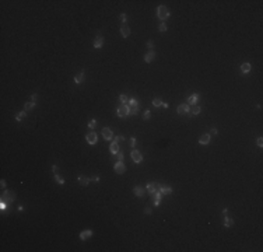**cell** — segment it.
<instances>
[{
    "mask_svg": "<svg viewBox=\"0 0 263 252\" xmlns=\"http://www.w3.org/2000/svg\"><path fill=\"white\" fill-rule=\"evenodd\" d=\"M16 200V193L13 192V190H6V192L2 195V199H0V202H3V203H11V202Z\"/></svg>",
    "mask_w": 263,
    "mask_h": 252,
    "instance_id": "6da1fadb",
    "label": "cell"
},
{
    "mask_svg": "<svg viewBox=\"0 0 263 252\" xmlns=\"http://www.w3.org/2000/svg\"><path fill=\"white\" fill-rule=\"evenodd\" d=\"M157 14H158L160 20H167V18L169 17V11H168V9L165 6H158V9H157Z\"/></svg>",
    "mask_w": 263,
    "mask_h": 252,
    "instance_id": "7a4b0ae2",
    "label": "cell"
},
{
    "mask_svg": "<svg viewBox=\"0 0 263 252\" xmlns=\"http://www.w3.org/2000/svg\"><path fill=\"white\" fill-rule=\"evenodd\" d=\"M129 115V105H120L118 108V116L119 118H125Z\"/></svg>",
    "mask_w": 263,
    "mask_h": 252,
    "instance_id": "3957f363",
    "label": "cell"
},
{
    "mask_svg": "<svg viewBox=\"0 0 263 252\" xmlns=\"http://www.w3.org/2000/svg\"><path fill=\"white\" fill-rule=\"evenodd\" d=\"M132 160H133L134 162H142L143 161V154L140 153L139 150H132Z\"/></svg>",
    "mask_w": 263,
    "mask_h": 252,
    "instance_id": "277c9868",
    "label": "cell"
},
{
    "mask_svg": "<svg viewBox=\"0 0 263 252\" xmlns=\"http://www.w3.org/2000/svg\"><path fill=\"white\" fill-rule=\"evenodd\" d=\"M113 168H115L116 174H123L125 171H126V165L123 164V161H118L115 165H113Z\"/></svg>",
    "mask_w": 263,
    "mask_h": 252,
    "instance_id": "5b68a950",
    "label": "cell"
},
{
    "mask_svg": "<svg viewBox=\"0 0 263 252\" xmlns=\"http://www.w3.org/2000/svg\"><path fill=\"white\" fill-rule=\"evenodd\" d=\"M178 113L179 115H188V113H189V105L188 104H181L178 107Z\"/></svg>",
    "mask_w": 263,
    "mask_h": 252,
    "instance_id": "8992f818",
    "label": "cell"
},
{
    "mask_svg": "<svg viewBox=\"0 0 263 252\" xmlns=\"http://www.w3.org/2000/svg\"><path fill=\"white\" fill-rule=\"evenodd\" d=\"M102 45H104V37H101V35H97V37H95V41H94V48H95V49H99V48H102Z\"/></svg>",
    "mask_w": 263,
    "mask_h": 252,
    "instance_id": "52a82bcc",
    "label": "cell"
},
{
    "mask_svg": "<svg viewBox=\"0 0 263 252\" xmlns=\"http://www.w3.org/2000/svg\"><path fill=\"white\" fill-rule=\"evenodd\" d=\"M102 137H104L105 140H111L113 137L112 130H111L109 128H104V129H102Z\"/></svg>",
    "mask_w": 263,
    "mask_h": 252,
    "instance_id": "ba28073f",
    "label": "cell"
},
{
    "mask_svg": "<svg viewBox=\"0 0 263 252\" xmlns=\"http://www.w3.org/2000/svg\"><path fill=\"white\" fill-rule=\"evenodd\" d=\"M200 112H202V108L199 107V105H192V107H189V113H190V116L199 115Z\"/></svg>",
    "mask_w": 263,
    "mask_h": 252,
    "instance_id": "9c48e42d",
    "label": "cell"
},
{
    "mask_svg": "<svg viewBox=\"0 0 263 252\" xmlns=\"http://www.w3.org/2000/svg\"><path fill=\"white\" fill-rule=\"evenodd\" d=\"M97 140H98V136H97V133L91 132V133L87 135V143H90V144H95Z\"/></svg>",
    "mask_w": 263,
    "mask_h": 252,
    "instance_id": "30bf717a",
    "label": "cell"
},
{
    "mask_svg": "<svg viewBox=\"0 0 263 252\" xmlns=\"http://www.w3.org/2000/svg\"><path fill=\"white\" fill-rule=\"evenodd\" d=\"M154 59H156V52H154V51H150V52H148V53L144 56V62H146V63H151Z\"/></svg>",
    "mask_w": 263,
    "mask_h": 252,
    "instance_id": "8fae6325",
    "label": "cell"
},
{
    "mask_svg": "<svg viewBox=\"0 0 263 252\" xmlns=\"http://www.w3.org/2000/svg\"><path fill=\"white\" fill-rule=\"evenodd\" d=\"M199 94H192V95L188 98V104H190V105H196L197 104V101H199Z\"/></svg>",
    "mask_w": 263,
    "mask_h": 252,
    "instance_id": "7c38bea8",
    "label": "cell"
},
{
    "mask_svg": "<svg viewBox=\"0 0 263 252\" xmlns=\"http://www.w3.org/2000/svg\"><path fill=\"white\" fill-rule=\"evenodd\" d=\"M91 235H92V231H91V230H84V231H81V234H80V238H81L83 241H85V240H88Z\"/></svg>",
    "mask_w": 263,
    "mask_h": 252,
    "instance_id": "4fadbf2b",
    "label": "cell"
},
{
    "mask_svg": "<svg viewBox=\"0 0 263 252\" xmlns=\"http://www.w3.org/2000/svg\"><path fill=\"white\" fill-rule=\"evenodd\" d=\"M120 35L123 38H127L130 35V29H129V27L127 25H122L120 27Z\"/></svg>",
    "mask_w": 263,
    "mask_h": 252,
    "instance_id": "5bb4252c",
    "label": "cell"
},
{
    "mask_svg": "<svg viewBox=\"0 0 263 252\" xmlns=\"http://www.w3.org/2000/svg\"><path fill=\"white\" fill-rule=\"evenodd\" d=\"M210 140H211V136H210V135H203V136L199 139V143H200V144H209Z\"/></svg>",
    "mask_w": 263,
    "mask_h": 252,
    "instance_id": "9a60e30c",
    "label": "cell"
},
{
    "mask_svg": "<svg viewBox=\"0 0 263 252\" xmlns=\"http://www.w3.org/2000/svg\"><path fill=\"white\" fill-rule=\"evenodd\" d=\"M133 192H134V195H136L137 198H143V196H144V190H143L142 186H134Z\"/></svg>",
    "mask_w": 263,
    "mask_h": 252,
    "instance_id": "2e32d148",
    "label": "cell"
},
{
    "mask_svg": "<svg viewBox=\"0 0 263 252\" xmlns=\"http://www.w3.org/2000/svg\"><path fill=\"white\" fill-rule=\"evenodd\" d=\"M158 190L162 193V195H169V193H172V188H169V186H164V185H162V186H160Z\"/></svg>",
    "mask_w": 263,
    "mask_h": 252,
    "instance_id": "e0dca14e",
    "label": "cell"
},
{
    "mask_svg": "<svg viewBox=\"0 0 263 252\" xmlns=\"http://www.w3.org/2000/svg\"><path fill=\"white\" fill-rule=\"evenodd\" d=\"M79 182H80L81 186H87V185L90 184V179H88L87 176H84V175H80L79 176Z\"/></svg>",
    "mask_w": 263,
    "mask_h": 252,
    "instance_id": "ac0fdd59",
    "label": "cell"
},
{
    "mask_svg": "<svg viewBox=\"0 0 263 252\" xmlns=\"http://www.w3.org/2000/svg\"><path fill=\"white\" fill-rule=\"evenodd\" d=\"M109 150H111V153L112 154H116L119 151V143H116V142H112L111 143V147H109Z\"/></svg>",
    "mask_w": 263,
    "mask_h": 252,
    "instance_id": "d6986e66",
    "label": "cell"
},
{
    "mask_svg": "<svg viewBox=\"0 0 263 252\" xmlns=\"http://www.w3.org/2000/svg\"><path fill=\"white\" fill-rule=\"evenodd\" d=\"M74 81H76V84H80L81 81H84V71H80L79 74H76V77H74Z\"/></svg>",
    "mask_w": 263,
    "mask_h": 252,
    "instance_id": "ffe728a7",
    "label": "cell"
},
{
    "mask_svg": "<svg viewBox=\"0 0 263 252\" xmlns=\"http://www.w3.org/2000/svg\"><path fill=\"white\" fill-rule=\"evenodd\" d=\"M241 71H242V74H246L251 71V65L249 63H242L241 65Z\"/></svg>",
    "mask_w": 263,
    "mask_h": 252,
    "instance_id": "44dd1931",
    "label": "cell"
},
{
    "mask_svg": "<svg viewBox=\"0 0 263 252\" xmlns=\"http://www.w3.org/2000/svg\"><path fill=\"white\" fill-rule=\"evenodd\" d=\"M139 113V107H130L129 105V115H137Z\"/></svg>",
    "mask_w": 263,
    "mask_h": 252,
    "instance_id": "7402d4cb",
    "label": "cell"
},
{
    "mask_svg": "<svg viewBox=\"0 0 263 252\" xmlns=\"http://www.w3.org/2000/svg\"><path fill=\"white\" fill-rule=\"evenodd\" d=\"M224 226H225V227H232V226H234V220H232L231 217H228V216H225V221H224Z\"/></svg>",
    "mask_w": 263,
    "mask_h": 252,
    "instance_id": "603a6c76",
    "label": "cell"
},
{
    "mask_svg": "<svg viewBox=\"0 0 263 252\" xmlns=\"http://www.w3.org/2000/svg\"><path fill=\"white\" fill-rule=\"evenodd\" d=\"M151 196H153L154 200H160V199H161V196H162V193L160 192V190H154V192L151 193Z\"/></svg>",
    "mask_w": 263,
    "mask_h": 252,
    "instance_id": "cb8c5ba5",
    "label": "cell"
},
{
    "mask_svg": "<svg viewBox=\"0 0 263 252\" xmlns=\"http://www.w3.org/2000/svg\"><path fill=\"white\" fill-rule=\"evenodd\" d=\"M34 107H35V102H31V101H29V102H27V104L24 105V111H25V112H27V111H31Z\"/></svg>",
    "mask_w": 263,
    "mask_h": 252,
    "instance_id": "d4e9b609",
    "label": "cell"
},
{
    "mask_svg": "<svg viewBox=\"0 0 263 252\" xmlns=\"http://www.w3.org/2000/svg\"><path fill=\"white\" fill-rule=\"evenodd\" d=\"M147 190H148V193H153L154 190H156V184H153V182H150V184L147 185Z\"/></svg>",
    "mask_w": 263,
    "mask_h": 252,
    "instance_id": "484cf974",
    "label": "cell"
},
{
    "mask_svg": "<svg viewBox=\"0 0 263 252\" xmlns=\"http://www.w3.org/2000/svg\"><path fill=\"white\" fill-rule=\"evenodd\" d=\"M24 118H25V111H23V112H18L17 115H16V119H17V121H23Z\"/></svg>",
    "mask_w": 263,
    "mask_h": 252,
    "instance_id": "4316f807",
    "label": "cell"
},
{
    "mask_svg": "<svg viewBox=\"0 0 263 252\" xmlns=\"http://www.w3.org/2000/svg\"><path fill=\"white\" fill-rule=\"evenodd\" d=\"M153 105H154V107H161V105H162V101L160 98H154L153 99Z\"/></svg>",
    "mask_w": 263,
    "mask_h": 252,
    "instance_id": "83f0119b",
    "label": "cell"
},
{
    "mask_svg": "<svg viewBox=\"0 0 263 252\" xmlns=\"http://www.w3.org/2000/svg\"><path fill=\"white\" fill-rule=\"evenodd\" d=\"M55 179H56V181H57V184H60V185H65V179H63V178H60V176L57 175V174H55Z\"/></svg>",
    "mask_w": 263,
    "mask_h": 252,
    "instance_id": "f1b7e54d",
    "label": "cell"
},
{
    "mask_svg": "<svg viewBox=\"0 0 263 252\" xmlns=\"http://www.w3.org/2000/svg\"><path fill=\"white\" fill-rule=\"evenodd\" d=\"M119 102H122V104H126V102H129V99H127V97L126 95H120L119 97Z\"/></svg>",
    "mask_w": 263,
    "mask_h": 252,
    "instance_id": "f546056e",
    "label": "cell"
},
{
    "mask_svg": "<svg viewBox=\"0 0 263 252\" xmlns=\"http://www.w3.org/2000/svg\"><path fill=\"white\" fill-rule=\"evenodd\" d=\"M95 126H97V121H95V119L90 121V123H88V128H90V129H94Z\"/></svg>",
    "mask_w": 263,
    "mask_h": 252,
    "instance_id": "4dcf8cb0",
    "label": "cell"
},
{
    "mask_svg": "<svg viewBox=\"0 0 263 252\" xmlns=\"http://www.w3.org/2000/svg\"><path fill=\"white\" fill-rule=\"evenodd\" d=\"M129 104H130V107H137V99L130 98V99H129Z\"/></svg>",
    "mask_w": 263,
    "mask_h": 252,
    "instance_id": "1f68e13d",
    "label": "cell"
},
{
    "mask_svg": "<svg viewBox=\"0 0 263 252\" xmlns=\"http://www.w3.org/2000/svg\"><path fill=\"white\" fill-rule=\"evenodd\" d=\"M158 29H160V32H165V31H167V25H165L164 23H162V24H160Z\"/></svg>",
    "mask_w": 263,
    "mask_h": 252,
    "instance_id": "d6a6232c",
    "label": "cell"
},
{
    "mask_svg": "<svg viewBox=\"0 0 263 252\" xmlns=\"http://www.w3.org/2000/svg\"><path fill=\"white\" fill-rule=\"evenodd\" d=\"M116 158H118L119 161H122V160H123V151H118V153H116Z\"/></svg>",
    "mask_w": 263,
    "mask_h": 252,
    "instance_id": "836d02e7",
    "label": "cell"
},
{
    "mask_svg": "<svg viewBox=\"0 0 263 252\" xmlns=\"http://www.w3.org/2000/svg\"><path fill=\"white\" fill-rule=\"evenodd\" d=\"M150 116H151V112H150V111H146L144 115H143V119H146V121H147V119H150Z\"/></svg>",
    "mask_w": 263,
    "mask_h": 252,
    "instance_id": "e575fe53",
    "label": "cell"
},
{
    "mask_svg": "<svg viewBox=\"0 0 263 252\" xmlns=\"http://www.w3.org/2000/svg\"><path fill=\"white\" fill-rule=\"evenodd\" d=\"M113 142H116V143H119V142H123V136H116Z\"/></svg>",
    "mask_w": 263,
    "mask_h": 252,
    "instance_id": "d590c367",
    "label": "cell"
},
{
    "mask_svg": "<svg viewBox=\"0 0 263 252\" xmlns=\"http://www.w3.org/2000/svg\"><path fill=\"white\" fill-rule=\"evenodd\" d=\"M130 146H132V147H134V146H136V139H134V137H132V139H130Z\"/></svg>",
    "mask_w": 263,
    "mask_h": 252,
    "instance_id": "8d00e7d4",
    "label": "cell"
},
{
    "mask_svg": "<svg viewBox=\"0 0 263 252\" xmlns=\"http://www.w3.org/2000/svg\"><path fill=\"white\" fill-rule=\"evenodd\" d=\"M147 48H150V49L154 48V42H153V41H148V42H147Z\"/></svg>",
    "mask_w": 263,
    "mask_h": 252,
    "instance_id": "74e56055",
    "label": "cell"
},
{
    "mask_svg": "<svg viewBox=\"0 0 263 252\" xmlns=\"http://www.w3.org/2000/svg\"><path fill=\"white\" fill-rule=\"evenodd\" d=\"M37 99H38V95H37V94H32V95H31V102H35Z\"/></svg>",
    "mask_w": 263,
    "mask_h": 252,
    "instance_id": "f35d334b",
    "label": "cell"
},
{
    "mask_svg": "<svg viewBox=\"0 0 263 252\" xmlns=\"http://www.w3.org/2000/svg\"><path fill=\"white\" fill-rule=\"evenodd\" d=\"M126 20H127L126 14H120V21H122V23H126Z\"/></svg>",
    "mask_w": 263,
    "mask_h": 252,
    "instance_id": "ab89813d",
    "label": "cell"
},
{
    "mask_svg": "<svg viewBox=\"0 0 263 252\" xmlns=\"http://www.w3.org/2000/svg\"><path fill=\"white\" fill-rule=\"evenodd\" d=\"M257 146H259V147H262V146H263V139H262V137L257 139Z\"/></svg>",
    "mask_w": 263,
    "mask_h": 252,
    "instance_id": "60d3db41",
    "label": "cell"
},
{
    "mask_svg": "<svg viewBox=\"0 0 263 252\" xmlns=\"http://www.w3.org/2000/svg\"><path fill=\"white\" fill-rule=\"evenodd\" d=\"M7 207V203H3V202H0V209L2 210H4Z\"/></svg>",
    "mask_w": 263,
    "mask_h": 252,
    "instance_id": "b9f144b4",
    "label": "cell"
},
{
    "mask_svg": "<svg viewBox=\"0 0 263 252\" xmlns=\"http://www.w3.org/2000/svg\"><path fill=\"white\" fill-rule=\"evenodd\" d=\"M144 213H146V214H151V209H150V207H147V209H144Z\"/></svg>",
    "mask_w": 263,
    "mask_h": 252,
    "instance_id": "7bdbcfd3",
    "label": "cell"
},
{
    "mask_svg": "<svg viewBox=\"0 0 263 252\" xmlns=\"http://www.w3.org/2000/svg\"><path fill=\"white\" fill-rule=\"evenodd\" d=\"M0 182H2V184H0V185H2V188L4 189V188H6V181H4V179H2Z\"/></svg>",
    "mask_w": 263,
    "mask_h": 252,
    "instance_id": "ee69618b",
    "label": "cell"
},
{
    "mask_svg": "<svg viewBox=\"0 0 263 252\" xmlns=\"http://www.w3.org/2000/svg\"><path fill=\"white\" fill-rule=\"evenodd\" d=\"M92 181H95V182H99V176H92Z\"/></svg>",
    "mask_w": 263,
    "mask_h": 252,
    "instance_id": "f6af8a7d",
    "label": "cell"
},
{
    "mask_svg": "<svg viewBox=\"0 0 263 252\" xmlns=\"http://www.w3.org/2000/svg\"><path fill=\"white\" fill-rule=\"evenodd\" d=\"M56 170H57V167H56V165H53V167H52V171H53L55 174H56Z\"/></svg>",
    "mask_w": 263,
    "mask_h": 252,
    "instance_id": "bcb514c9",
    "label": "cell"
},
{
    "mask_svg": "<svg viewBox=\"0 0 263 252\" xmlns=\"http://www.w3.org/2000/svg\"><path fill=\"white\" fill-rule=\"evenodd\" d=\"M161 107H164V108H168V104H167V102H162V105H161Z\"/></svg>",
    "mask_w": 263,
    "mask_h": 252,
    "instance_id": "7dc6e473",
    "label": "cell"
},
{
    "mask_svg": "<svg viewBox=\"0 0 263 252\" xmlns=\"http://www.w3.org/2000/svg\"><path fill=\"white\" fill-rule=\"evenodd\" d=\"M211 135H217V129H213V130H211Z\"/></svg>",
    "mask_w": 263,
    "mask_h": 252,
    "instance_id": "c3c4849f",
    "label": "cell"
}]
</instances>
